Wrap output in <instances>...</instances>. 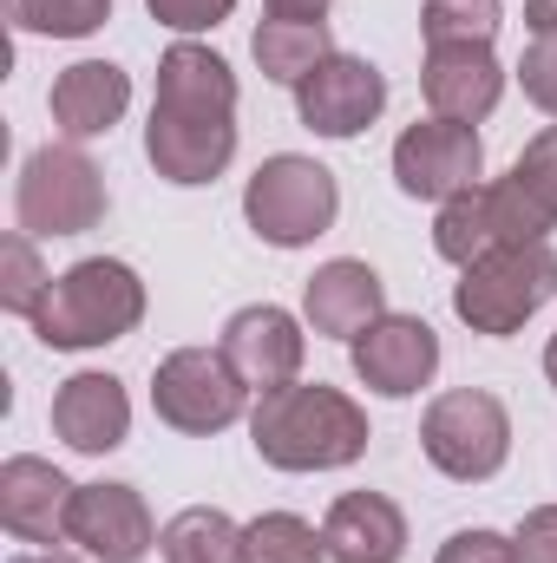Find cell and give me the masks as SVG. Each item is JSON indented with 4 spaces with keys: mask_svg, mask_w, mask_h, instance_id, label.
<instances>
[{
    "mask_svg": "<svg viewBox=\"0 0 557 563\" xmlns=\"http://www.w3.org/2000/svg\"><path fill=\"white\" fill-rule=\"evenodd\" d=\"M144 157L164 184H217L237 157V73L223 53L177 40L157 59V99L144 125Z\"/></svg>",
    "mask_w": 557,
    "mask_h": 563,
    "instance_id": "obj_1",
    "label": "cell"
},
{
    "mask_svg": "<svg viewBox=\"0 0 557 563\" xmlns=\"http://www.w3.org/2000/svg\"><path fill=\"white\" fill-rule=\"evenodd\" d=\"M368 413L321 380H288L250 413V445L276 472H341L368 452Z\"/></svg>",
    "mask_w": 557,
    "mask_h": 563,
    "instance_id": "obj_2",
    "label": "cell"
},
{
    "mask_svg": "<svg viewBox=\"0 0 557 563\" xmlns=\"http://www.w3.org/2000/svg\"><path fill=\"white\" fill-rule=\"evenodd\" d=\"M144 321V282L119 256H86L73 269H59L46 301L33 308V334L59 354H86V347H112Z\"/></svg>",
    "mask_w": 557,
    "mask_h": 563,
    "instance_id": "obj_3",
    "label": "cell"
},
{
    "mask_svg": "<svg viewBox=\"0 0 557 563\" xmlns=\"http://www.w3.org/2000/svg\"><path fill=\"white\" fill-rule=\"evenodd\" d=\"M243 217L270 250H308L315 236L335 230L341 217V184L328 164L302 157V151H276L250 170L243 184Z\"/></svg>",
    "mask_w": 557,
    "mask_h": 563,
    "instance_id": "obj_4",
    "label": "cell"
},
{
    "mask_svg": "<svg viewBox=\"0 0 557 563\" xmlns=\"http://www.w3.org/2000/svg\"><path fill=\"white\" fill-rule=\"evenodd\" d=\"M557 295V250L551 243H512V250H492L479 256L472 269H459L452 282V314L472 328V334H518L545 301Z\"/></svg>",
    "mask_w": 557,
    "mask_h": 563,
    "instance_id": "obj_5",
    "label": "cell"
},
{
    "mask_svg": "<svg viewBox=\"0 0 557 563\" xmlns=\"http://www.w3.org/2000/svg\"><path fill=\"white\" fill-rule=\"evenodd\" d=\"M106 170L79 144H40L20 164L13 184V217L26 236H86L106 217Z\"/></svg>",
    "mask_w": 557,
    "mask_h": 563,
    "instance_id": "obj_6",
    "label": "cell"
},
{
    "mask_svg": "<svg viewBox=\"0 0 557 563\" xmlns=\"http://www.w3.org/2000/svg\"><path fill=\"white\" fill-rule=\"evenodd\" d=\"M419 452L433 459V472H446L452 485H485L505 472L512 459V413L499 394L485 387H452L426 407L419 420Z\"/></svg>",
    "mask_w": 557,
    "mask_h": 563,
    "instance_id": "obj_7",
    "label": "cell"
},
{
    "mask_svg": "<svg viewBox=\"0 0 557 563\" xmlns=\"http://www.w3.org/2000/svg\"><path fill=\"white\" fill-rule=\"evenodd\" d=\"M243 407H250V387L223 361V347H177L151 374V413L171 426V432L210 439V432L243 420Z\"/></svg>",
    "mask_w": 557,
    "mask_h": 563,
    "instance_id": "obj_8",
    "label": "cell"
},
{
    "mask_svg": "<svg viewBox=\"0 0 557 563\" xmlns=\"http://www.w3.org/2000/svg\"><path fill=\"white\" fill-rule=\"evenodd\" d=\"M545 236H551V223L532 210V197H525L512 177H499V184H472V190L446 197L439 217H433V250H439L452 269H472V263L492 256V250L545 243Z\"/></svg>",
    "mask_w": 557,
    "mask_h": 563,
    "instance_id": "obj_9",
    "label": "cell"
},
{
    "mask_svg": "<svg viewBox=\"0 0 557 563\" xmlns=\"http://www.w3.org/2000/svg\"><path fill=\"white\" fill-rule=\"evenodd\" d=\"M394 184L419 203H446L472 184H485V139L459 119H419L394 139Z\"/></svg>",
    "mask_w": 557,
    "mask_h": 563,
    "instance_id": "obj_10",
    "label": "cell"
},
{
    "mask_svg": "<svg viewBox=\"0 0 557 563\" xmlns=\"http://www.w3.org/2000/svg\"><path fill=\"white\" fill-rule=\"evenodd\" d=\"M381 112H387V79H381V66H368V59H354V53L321 59V66L295 86V119H302L315 139H361Z\"/></svg>",
    "mask_w": 557,
    "mask_h": 563,
    "instance_id": "obj_11",
    "label": "cell"
},
{
    "mask_svg": "<svg viewBox=\"0 0 557 563\" xmlns=\"http://www.w3.org/2000/svg\"><path fill=\"white\" fill-rule=\"evenodd\" d=\"M66 544H79L92 563H139V558H151L157 525H151L144 492L139 485H119V478L79 485V492H73V511H66Z\"/></svg>",
    "mask_w": 557,
    "mask_h": 563,
    "instance_id": "obj_12",
    "label": "cell"
},
{
    "mask_svg": "<svg viewBox=\"0 0 557 563\" xmlns=\"http://www.w3.org/2000/svg\"><path fill=\"white\" fill-rule=\"evenodd\" d=\"M348 354H354V380L381 400H414L439 374V334L419 314H381L361 341H348Z\"/></svg>",
    "mask_w": 557,
    "mask_h": 563,
    "instance_id": "obj_13",
    "label": "cell"
},
{
    "mask_svg": "<svg viewBox=\"0 0 557 563\" xmlns=\"http://www.w3.org/2000/svg\"><path fill=\"white\" fill-rule=\"evenodd\" d=\"M217 347H223V361L243 374L250 394H276V387H288V380L302 374L308 334H302V321H295L288 308L256 301V308H237V314L223 321Z\"/></svg>",
    "mask_w": 557,
    "mask_h": 563,
    "instance_id": "obj_14",
    "label": "cell"
},
{
    "mask_svg": "<svg viewBox=\"0 0 557 563\" xmlns=\"http://www.w3.org/2000/svg\"><path fill=\"white\" fill-rule=\"evenodd\" d=\"M73 492H79V485H73V478H66L53 459L13 452V459L0 465V525H7V538L53 551V544L66 538V511H73Z\"/></svg>",
    "mask_w": 557,
    "mask_h": 563,
    "instance_id": "obj_15",
    "label": "cell"
},
{
    "mask_svg": "<svg viewBox=\"0 0 557 563\" xmlns=\"http://www.w3.org/2000/svg\"><path fill=\"white\" fill-rule=\"evenodd\" d=\"M381 314H387V282L354 256H335L302 282V321L328 341H361Z\"/></svg>",
    "mask_w": 557,
    "mask_h": 563,
    "instance_id": "obj_16",
    "label": "cell"
},
{
    "mask_svg": "<svg viewBox=\"0 0 557 563\" xmlns=\"http://www.w3.org/2000/svg\"><path fill=\"white\" fill-rule=\"evenodd\" d=\"M419 92H426L433 119L479 125V119H492L499 99H505V66L492 59V46H426Z\"/></svg>",
    "mask_w": 557,
    "mask_h": 563,
    "instance_id": "obj_17",
    "label": "cell"
},
{
    "mask_svg": "<svg viewBox=\"0 0 557 563\" xmlns=\"http://www.w3.org/2000/svg\"><path fill=\"white\" fill-rule=\"evenodd\" d=\"M125 106H132V73L112 66V59H73L46 92V112H53L66 144L106 139L125 119Z\"/></svg>",
    "mask_w": 557,
    "mask_h": 563,
    "instance_id": "obj_18",
    "label": "cell"
},
{
    "mask_svg": "<svg viewBox=\"0 0 557 563\" xmlns=\"http://www.w3.org/2000/svg\"><path fill=\"white\" fill-rule=\"evenodd\" d=\"M53 432L73 452H86V459L119 452L132 439V394H125V380L119 374H73V380H59V394H53Z\"/></svg>",
    "mask_w": 557,
    "mask_h": 563,
    "instance_id": "obj_19",
    "label": "cell"
},
{
    "mask_svg": "<svg viewBox=\"0 0 557 563\" xmlns=\"http://www.w3.org/2000/svg\"><path fill=\"white\" fill-rule=\"evenodd\" d=\"M328 563H401L407 558V511L387 492H341L321 518Z\"/></svg>",
    "mask_w": 557,
    "mask_h": 563,
    "instance_id": "obj_20",
    "label": "cell"
},
{
    "mask_svg": "<svg viewBox=\"0 0 557 563\" xmlns=\"http://www.w3.org/2000/svg\"><path fill=\"white\" fill-rule=\"evenodd\" d=\"M250 53H256L263 79H276V86L295 92L321 59H335V33H328V20H263Z\"/></svg>",
    "mask_w": 557,
    "mask_h": 563,
    "instance_id": "obj_21",
    "label": "cell"
},
{
    "mask_svg": "<svg viewBox=\"0 0 557 563\" xmlns=\"http://www.w3.org/2000/svg\"><path fill=\"white\" fill-rule=\"evenodd\" d=\"M164 563H243V525L217 505H190L157 531Z\"/></svg>",
    "mask_w": 557,
    "mask_h": 563,
    "instance_id": "obj_22",
    "label": "cell"
},
{
    "mask_svg": "<svg viewBox=\"0 0 557 563\" xmlns=\"http://www.w3.org/2000/svg\"><path fill=\"white\" fill-rule=\"evenodd\" d=\"M243 563H328V544L308 518L263 511V518L243 525Z\"/></svg>",
    "mask_w": 557,
    "mask_h": 563,
    "instance_id": "obj_23",
    "label": "cell"
},
{
    "mask_svg": "<svg viewBox=\"0 0 557 563\" xmlns=\"http://www.w3.org/2000/svg\"><path fill=\"white\" fill-rule=\"evenodd\" d=\"M499 26H505V7L499 0H426L419 7L426 46H492Z\"/></svg>",
    "mask_w": 557,
    "mask_h": 563,
    "instance_id": "obj_24",
    "label": "cell"
},
{
    "mask_svg": "<svg viewBox=\"0 0 557 563\" xmlns=\"http://www.w3.org/2000/svg\"><path fill=\"white\" fill-rule=\"evenodd\" d=\"M7 20L20 33H46V40H86L112 20V0H7Z\"/></svg>",
    "mask_w": 557,
    "mask_h": 563,
    "instance_id": "obj_25",
    "label": "cell"
},
{
    "mask_svg": "<svg viewBox=\"0 0 557 563\" xmlns=\"http://www.w3.org/2000/svg\"><path fill=\"white\" fill-rule=\"evenodd\" d=\"M46 288H53V276H46L33 236H26V230L0 236V308L20 314V321H33V308L46 301Z\"/></svg>",
    "mask_w": 557,
    "mask_h": 563,
    "instance_id": "obj_26",
    "label": "cell"
},
{
    "mask_svg": "<svg viewBox=\"0 0 557 563\" xmlns=\"http://www.w3.org/2000/svg\"><path fill=\"white\" fill-rule=\"evenodd\" d=\"M512 184L532 197V210H538V217L557 230V125H545L538 139L518 151V164H512Z\"/></svg>",
    "mask_w": 557,
    "mask_h": 563,
    "instance_id": "obj_27",
    "label": "cell"
},
{
    "mask_svg": "<svg viewBox=\"0 0 557 563\" xmlns=\"http://www.w3.org/2000/svg\"><path fill=\"white\" fill-rule=\"evenodd\" d=\"M144 7L171 33H210V26H223L237 13V0H144Z\"/></svg>",
    "mask_w": 557,
    "mask_h": 563,
    "instance_id": "obj_28",
    "label": "cell"
},
{
    "mask_svg": "<svg viewBox=\"0 0 557 563\" xmlns=\"http://www.w3.org/2000/svg\"><path fill=\"white\" fill-rule=\"evenodd\" d=\"M518 86H525V99H532L545 119H557V40H532V46H525Z\"/></svg>",
    "mask_w": 557,
    "mask_h": 563,
    "instance_id": "obj_29",
    "label": "cell"
},
{
    "mask_svg": "<svg viewBox=\"0 0 557 563\" xmlns=\"http://www.w3.org/2000/svg\"><path fill=\"white\" fill-rule=\"evenodd\" d=\"M433 563H518V544L499 538V531H485V525H472V531H452Z\"/></svg>",
    "mask_w": 557,
    "mask_h": 563,
    "instance_id": "obj_30",
    "label": "cell"
},
{
    "mask_svg": "<svg viewBox=\"0 0 557 563\" xmlns=\"http://www.w3.org/2000/svg\"><path fill=\"white\" fill-rule=\"evenodd\" d=\"M512 544H518V563H557V505H532Z\"/></svg>",
    "mask_w": 557,
    "mask_h": 563,
    "instance_id": "obj_31",
    "label": "cell"
},
{
    "mask_svg": "<svg viewBox=\"0 0 557 563\" xmlns=\"http://www.w3.org/2000/svg\"><path fill=\"white\" fill-rule=\"evenodd\" d=\"M270 20H328V0H263Z\"/></svg>",
    "mask_w": 557,
    "mask_h": 563,
    "instance_id": "obj_32",
    "label": "cell"
},
{
    "mask_svg": "<svg viewBox=\"0 0 557 563\" xmlns=\"http://www.w3.org/2000/svg\"><path fill=\"white\" fill-rule=\"evenodd\" d=\"M525 26L532 40H557V0H525Z\"/></svg>",
    "mask_w": 557,
    "mask_h": 563,
    "instance_id": "obj_33",
    "label": "cell"
},
{
    "mask_svg": "<svg viewBox=\"0 0 557 563\" xmlns=\"http://www.w3.org/2000/svg\"><path fill=\"white\" fill-rule=\"evenodd\" d=\"M13 563H86V558H73V551H59V544H53V551H20Z\"/></svg>",
    "mask_w": 557,
    "mask_h": 563,
    "instance_id": "obj_34",
    "label": "cell"
},
{
    "mask_svg": "<svg viewBox=\"0 0 557 563\" xmlns=\"http://www.w3.org/2000/svg\"><path fill=\"white\" fill-rule=\"evenodd\" d=\"M545 380H551V387H557V334H551V341H545Z\"/></svg>",
    "mask_w": 557,
    "mask_h": 563,
    "instance_id": "obj_35",
    "label": "cell"
}]
</instances>
